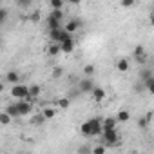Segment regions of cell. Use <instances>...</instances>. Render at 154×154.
Listing matches in <instances>:
<instances>
[{
	"label": "cell",
	"instance_id": "obj_18",
	"mask_svg": "<svg viewBox=\"0 0 154 154\" xmlns=\"http://www.w3.org/2000/svg\"><path fill=\"white\" fill-rule=\"evenodd\" d=\"M56 112H58V109H54V107H44L42 109V114L45 116V120H53L56 116Z\"/></svg>",
	"mask_w": 154,
	"mask_h": 154
},
{
	"label": "cell",
	"instance_id": "obj_4",
	"mask_svg": "<svg viewBox=\"0 0 154 154\" xmlns=\"http://www.w3.org/2000/svg\"><path fill=\"white\" fill-rule=\"evenodd\" d=\"M100 138H102V141H103L107 147H111V145H116V143L120 141V134H118V131H116V129L103 131V132L100 134Z\"/></svg>",
	"mask_w": 154,
	"mask_h": 154
},
{
	"label": "cell",
	"instance_id": "obj_21",
	"mask_svg": "<svg viewBox=\"0 0 154 154\" xmlns=\"http://www.w3.org/2000/svg\"><path fill=\"white\" fill-rule=\"evenodd\" d=\"M143 84H145V91H147L149 94H154V74L150 76V78H147Z\"/></svg>",
	"mask_w": 154,
	"mask_h": 154
},
{
	"label": "cell",
	"instance_id": "obj_11",
	"mask_svg": "<svg viewBox=\"0 0 154 154\" xmlns=\"http://www.w3.org/2000/svg\"><path fill=\"white\" fill-rule=\"evenodd\" d=\"M6 82L11 84V85L20 84V74H18L17 71H8V74H6Z\"/></svg>",
	"mask_w": 154,
	"mask_h": 154
},
{
	"label": "cell",
	"instance_id": "obj_36",
	"mask_svg": "<svg viewBox=\"0 0 154 154\" xmlns=\"http://www.w3.org/2000/svg\"><path fill=\"white\" fill-rule=\"evenodd\" d=\"M152 120H154V111H152Z\"/></svg>",
	"mask_w": 154,
	"mask_h": 154
},
{
	"label": "cell",
	"instance_id": "obj_32",
	"mask_svg": "<svg viewBox=\"0 0 154 154\" xmlns=\"http://www.w3.org/2000/svg\"><path fill=\"white\" fill-rule=\"evenodd\" d=\"M62 74H63V69L62 67H54L53 69V76H54V78H60Z\"/></svg>",
	"mask_w": 154,
	"mask_h": 154
},
{
	"label": "cell",
	"instance_id": "obj_20",
	"mask_svg": "<svg viewBox=\"0 0 154 154\" xmlns=\"http://www.w3.org/2000/svg\"><path fill=\"white\" fill-rule=\"evenodd\" d=\"M40 93H42V87H40V85H29V100L38 98Z\"/></svg>",
	"mask_w": 154,
	"mask_h": 154
},
{
	"label": "cell",
	"instance_id": "obj_9",
	"mask_svg": "<svg viewBox=\"0 0 154 154\" xmlns=\"http://www.w3.org/2000/svg\"><path fill=\"white\" fill-rule=\"evenodd\" d=\"M91 96H93V100H94L96 103H102V102L105 100L107 93H105V89H102V87H94L93 93H91Z\"/></svg>",
	"mask_w": 154,
	"mask_h": 154
},
{
	"label": "cell",
	"instance_id": "obj_17",
	"mask_svg": "<svg viewBox=\"0 0 154 154\" xmlns=\"http://www.w3.org/2000/svg\"><path fill=\"white\" fill-rule=\"evenodd\" d=\"M6 111H8V112H9V114L13 116V118H18V116H20V111H18V105H17V100H15L13 103H9V105L6 107Z\"/></svg>",
	"mask_w": 154,
	"mask_h": 154
},
{
	"label": "cell",
	"instance_id": "obj_23",
	"mask_svg": "<svg viewBox=\"0 0 154 154\" xmlns=\"http://www.w3.org/2000/svg\"><path fill=\"white\" fill-rule=\"evenodd\" d=\"M51 9H63V0H49Z\"/></svg>",
	"mask_w": 154,
	"mask_h": 154
},
{
	"label": "cell",
	"instance_id": "obj_28",
	"mask_svg": "<svg viewBox=\"0 0 154 154\" xmlns=\"http://www.w3.org/2000/svg\"><path fill=\"white\" fill-rule=\"evenodd\" d=\"M105 149H107L105 143H103V145H96V147H93V154H103Z\"/></svg>",
	"mask_w": 154,
	"mask_h": 154
},
{
	"label": "cell",
	"instance_id": "obj_24",
	"mask_svg": "<svg viewBox=\"0 0 154 154\" xmlns=\"http://www.w3.org/2000/svg\"><path fill=\"white\" fill-rule=\"evenodd\" d=\"M51 18H56V20H63V11L62 9H51Z\"/></svg>",
	"mask_w": 154,
	"mask_h": 154
},
{
	"label": "cell",
	"instance_id": "obj_7",
	"mask_svg": "<svg viewBox=\"0 0 154 154\" xmlns=\"http://www.w3.org/2000/svg\"><path fill=\"white\" fill-rule=\"evenodd\" d=\"M17 105H18L20 116H29V114L33 112V103H31V100H17Z\"/></svg>",
	"mask_w": 154,
	"mask_h": 154
},
{
	"label": "cell",
	"instance_id": "obj_2",
	"mask_svg": "<svg viewBox=\"0 0 154 154\" xmlns=\"http://www.w3.org/2000/svg\"><path fill=\"white\" fill-rule=\"evenodd\" d=\"M11 96L15 100H29V87L24 84H15L11 87Z\"/></svg>",
	"mask_w": 154,
	"mask_h": 154
},
{
	"label": "cell",
	"instance_id": "obj_29",
	"mask_svg": "<svg viewBox=\"0 0 154 154\" xmlns=\"http://www.w3.org/2000/svg\"><path fill=\"white\" fill-rule=\"evenodd\" d=\"M84 74H85V76H93V74H94V65H91V63L85 65V67H84Z\"/></svg>",
	"mask_w": 154,
	"mask_h": 154
},
{
	"label": "cell",
	"instance_id": "obj_27",
	"mask_svg": "<svg viewBox=\"0 0 154 154\" xmlns=\"http://www.w3.org/2000/svg\"><path fill=\"white\" fill-rule=\"evenodd\" d=\"M134 4H136V0H120V6H122V8H125V9L132 8Z\"/></svg>",
	"mask_w": 154,
	"mask_h": 154
},
{
	"label": "cell",
	"instance_id": "obj_8",
	"mask_svg": "<svg viewBox=\"0 0 154 154\" xmlns=\"http://www.w3.org/2000/svg\"><path fill=\"white\" fill-rule=\"evenodd\" d=\"M63 27H65V29H67L71 35H74L76 31H78V29L82 27V20H78V18H71V20H69V22H67Z\"/></svg>",
	"mask_w": 154,
	"mask_h": 154
},
{
	"label": "cell",
	"instance_id": "obj_5",
	"mask_svg": "<svg viewBox=\"0 0 154 154\" xmlns=\"http://www.w3.org/2000/svg\"><path fill=\"white\" fill-rule=\"evenodd\" d=\"M78 87H80V91H82L84 94H91V93H93V89H94L96 85H94V80L91 78V76H85L84 80H80V82H78Z\"/></svg>",
	"mask_w": 154,
	"mask_h": 154
},
{
	"label": "cell",
	"instance_id": "obj_3",
	"mask_svg": "<svg viewBox=\"0 0 154 154\" xmlns=\"http://www.w3.org/2000/svg\"><path fill=\"white\" fill-rule=\"evenodd\" d=\"M49 36H51V42H58V44L65 42L67 38H72V35H71L65 27H58V29L49 31Z\"/></svg>",
	"mask_w": 154,
	"mask_h": 154
},
{
	"label": "cell",
	"instance_id": "obj_13",
	"mask_svg": "<svg viewBox=\"0 0 154 154\" xmlns=\"http://www.w3.org/2000/svg\"><path fill=\"white\" fill-rule=\"evenodd\" d=\"M129 67H131V62H129L127 58H120V60L116 62V71H120V72H127Z\"/></svg>",
	"mask_w": 154,
	"mask_h": 154
},
{
	"label": "cell",
	"instance_id": "obj_16",
	"mask_svg": "<svg viewBox=\"0 0 154 154\" xmlns=\"http://www.w3.org/2000/svg\"><path fill=\"white\" fill-rule=\"evenodd\" d=\"M56 105H58V109L65 111V109H69V105H71V98H69V96H62V98H58Z\"/></svg>",
	"mask_w": 154,
	"mask_h": 154
},
{
	"label": "cell",
	"instance_id": "obj_34",
	"mask_svg": "<svg viewBox=\"0 0 154 154\" xmlns=\"http://www.w3.org/2000/svg\"><path fill=\"white\" fill-rule=\"evenodd\" d=\"M149 22H150V26H154V13L150 15V18H149Z\"/></svg>",
	"mask_w": 154,
	"mask_h": 154
},
{
	"label": "cell",
	"instance_id": "obj_14",
	"mask_svg": "<svg viewBox=\"0 0 154 154\" xmlns=\"http://www.w3.org/2000/svg\"><path fill=\"white\" fill-rule=\"evenodd\" d=\"M60 53H62V47H60L58 42H53V44L49 45V49H47V54H49V56H58Z\"/></svg>",
	"mask_w": 154,
	"mask_h": 154
},
{
	"label": "cell",
	"instance_id": "obj_15",
	"mask_svg": "<svg viewBox=\"0 0 154 154\" xmlns=\"http://www.w3.org/2000/svg\"><path fill=\"white\" fill-rule=\"evenodd\" d=\"M11 120H15V118H13L6 109L0 112V125H9V123H11Z\"/></svg>",
	"mask_w": 154,
	"mask_h": 154
},
{
	"label": "cell",
	"instance_id": "obj_25",
	"mask_svg": "<svg viewBox=\"0 0 154 154\" xmlns=\"http://www.w3.org/2000/svg\"><path fill=\"white\" fill-rule=\"evenodd\" d=\"M15 2H17V6H18V8L26 9V8H29V6L33 4V0H15Z\"/></svg>",
	"mask_w": 154,
	"mask_h": 154
},
{
	"label": "cell",
	"instance_id": "obj_22",
	"mask_svg": "<svg viewBox=\"0 0 154 154\" xmlns=\"http://www.w3.org/2000/svg\"><path fill=\"white\" fill-rule=\"evenodd\" d=\"M47 27H49V31H53V29H58V27H62V20H56V18H47Z\"/></svg>",
	"mask_w": 154,
	"mask_h": 154
},
{
	"label": "cell",
	"instance_id": "obj_33",
	"mask_svg": "<svg viewBox=\"0 0 154 154\" xmlns=\"http://www.w3.org/2000/svg\"><path fill=\"white\" fill-rule=\"evenodd\" d=\"M78 152H93V149H89L87 145H84V147H80V149H78Z\"/></svg>",
	"mask_w": 154,
	"mask_h": 154
},
{
	"label": "cell",
	"instance_id": "obj_30",
	"mask_svg": "<svg viewBox=\"0 0 154 154\" xmlns=\"http://www.w3.org/2000/svg\"><path fill=\"white\" fill-rule=\"evenodd\" d=\"M78 94H84V93L80 91V87H78V89H74V91H69V93H67V96H69L71 100H74V98H78Z\"/></svg>",
	"mask_w": 154,
	"mask_h": 154
},
{
	"label": "cell",
	"instance_id": "obj_19",
	"mask_svg": "<svg viewBox=\"0 0 154 154\" xmlns=\"http://www.w3.org/2000/svg\"><path fill=\"white\" fill-rule=\"evenodd\" d=\"M116 118H118V122H120V123H127V122L131 120V112H129V111H125V109H122V111H118Z\"/></svg>",
	"mask_w": 154,
	"mask_h": 154
},
{
	"label": "cell",
	"instance_id": "obj_1",
	"mask_svg": "<svg viewBox=\"0 0 154 154\" xmlns=\"http://www.w3.org/2000/svg\"><path fill=\"white\" fill-rule=\"evenodd\" d=\"M80 132H82V136H85V138H96V136H100V134L103 132L102 120H100V118H91V120L84 122V123L80 125Z\"/></svg>",
	"mask_w": 154,
	"mask_h": 154
},
{
	"label": "cell",
	"instance_id": "obj_35",
	"mask_svg": "<svg viewBox=\"0 0 154 154\" xmlns=\"http://www.w3.org/2000/svg\"><path fill=\"white\" fill-rule=\"evenodd\" d=\"M82 0H71V4H80Z\"/></svg>",
	"mask_w": 154,
	"mask_h": 154
},
{
	"label": "cell",
	"instance_id": "obj_10",
	"mask_svg": "<svg viewBox=\"0 0 154 154\" xmlns=\"http://www.w3.org/2000/svg\"><path fill=\"white\" fill-rule=\"evenodd\" d=\"M120 122H118V118L116 116H107V118H103L102 120V125H103V131H109V129H116V125H118Z\"/></svg>",
	"mask_w": 154,
	"mask_h": 154
},
{
	"label": "cell",
	"instance_id": "obj_12",
	"mask_svg": "<svg viewBox=\"0 0 154 154\" xmlns=\"http://www.w3.org/2000/svg\"><path fill=\"white\" fill-rule=\"evenodd\" d=\"M60 47H62V53H72L74 51V38H67L65 42L60 44Z\"/></svg>",
	"mask_w": 154,
	"mask_h": 154
},
{
	"label": "cell",
	"instance_id": "obj_26",
	"mask_svg": "<svg viewBox=\"0 0 154 154\" xmlns=\"http://www.w3.org/2000/svg\"><path fill=\"white\" fill-rule=\"evenodd\" d=\"M150 76H152L150 69H141V72H140V78H141V82H145L147 78H150Z\"/></svg>",
	"mask_w": 154,
	"mask_h": 154
},
{
	"label": "cell",
	"instance_id": "obj_31",
	"mask_svg": "<svg viewBox=\"0 0 154 154\" xmlns=\"http://www.w3.org/2000/svg\"><path fill=\"white\" fill-rule=\"evenodd\" d=\"M6 20H8V9L4 8L0 9V24H6Z\"/></svg>",
	"mask_w": 154,
	"mask_h": 154
},
{
	"label": "cell",
	"instance_id": "obj_6",
	"mask_svg": "<svg viewBox=\"0 0 154 154\" xmlns=\"http://www.w3.org/2000/svg\"><path fill=\"white\" fill-rule=\"evenodd\" d=\"M132 56H134V60H136L140 65H143V63L147 62V51H145V47H143V45H136V47L132 49Z\"/></svg>",
	"mask_w": 154,
	"mask_h": 154
}]
</instances>
